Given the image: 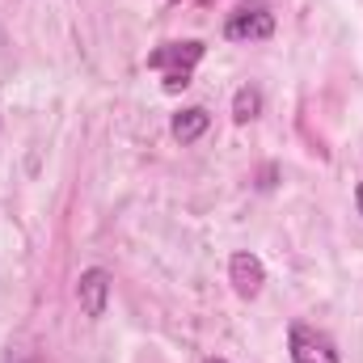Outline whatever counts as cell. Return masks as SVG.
I'll return each mask as SVG.
<instances>
[{"mask_svg": "<svg viewBox=\"0 0 363 363\" xmlns=\"http://www.w3.org/2000/svg\"><path fill=\"white\" fill-rule=\"evenodd\" d=\"M203 60V43H165L148 55V68L165 72V93H182L190 85V72Z\"/></svg>", "mask_w": 363, "mask_h": 363, "instance_id": "1", "label": "cell"}, {"mask_svg": "<svg viewBox=\"0 0 363 363\" xmlns=\"http://www.w3.org/2000/svg\"><path fill=\"white\" fill-rule=\"evenodd\" d=\"M203 363H228V359H203Z\"/></svg>", "mask_w": 363, "mask_h": 363, "instance_id": "9", "label": "cell"}, {"mask_svg": "<svg viewBox=\"0 0 363 363\" xmlns=\"http://www.w3.org/2000/svg\"><path fill=\"white\" fill-rule=\"evenodd\" d=\"M207 127H211V114H207L203 106H186V110L174 114V123H169V131H174L178 144H194Z\"/></svg>", "mask_w": 363, "mask_h": 363, "instance_id": "6", "label": "cell"}, {"mask_svg": "<svg viewBox=\"0 0 363 363\" xmlns=\"http://www.w3.org/2000/svg\"><path fill=\"white\" fill-rule=\"evenodd\" d=\"M174 4H178V0H174Z\"/></svg>", "mask_w": 363, "mask_h": 363, "instance_id": "10", "label": "cell"}, {"mask_svg": "<svg viewBox=\"0 0 363 363\" xmlns=\"http://www.w3.org/2000/svg\"><path fill=\"white\" fill-rule=\"evenodd\" d=\"M228 283H233V291H237L241 300H254V296L262 291V283H267L262 258L250 254V250H237V254L228 258Z\"/></svg>", "mask_w": 363, "mask_h": 363, "instance_id": "5", "label": "cell"}, {"mask_svg": "<svg viewBox=\"0 0 363 363\" xmlns=\"http://www.w3.org/2000/svg\"><path fill=\"white\" fill-rule=\"evenodd\" d=\"M271 34H274V13L267 4L237 9V13L224 21V38H228V43H258V38H271Z\"/></svg>", "mask_w": 363, "mask_h": 363, "instance_id": "3", "label": "cell"}, {"mask_svg": "<svg viewBox=\"0 0 363 363\" xmlns=\"http://www.w3.org/2000/svg\"><path fill=\"white\" fill-rule=\"evenodd\" d=\"M355 207H359V216H363V182L355 186Z\"/></svg>", "mask_w": 363, "mask_h": 363, "instance_id": "8", "label": "cell"}, {"mask_svg": "<svg viewBox=\"0 0 363 363\" xmlns=\"http://www.w3.org/2000/svg\"><path fill=\"white\" fill-rule=\"evenodd\" d=\"M287 355H291V363H342L334 338L321 334L317 325H304V321H296L287 330Z\"/></svg>", "mask_w": 363, "mask_h": 363, "instance_id": "2", "label": "cell"}, {"mask_svg": "<svg viewBox=\"0 0 363 363\" xmlns=\"http://www.w3.org/2000/svg\"><path fill=\"white\" fill-rule=\"evenodd\" d=\"M258 114H262V93L254 89V85L237 89V97H233V118L237 123H254Z\"/></svg>", "mask_w": 363, "mask_h": 363, "instance_id": "7", "label": "cell"}, {"mask_svg": "<svg viewBox=\"0 0 363 363\" xmlns=\"http://www.w3.org/2000/svg\"><path fill=\"white\" fill-rule=\"evenodd\" d=\"M110 291H114V279H110V271H101V267H89V271H81V279H77V300H81L85 317H93V321L106 317Z\"/></svg>", "mask_w": 363, "mask_h": 363, "instance_id": "4", "label": "cell"}]
</instances>
